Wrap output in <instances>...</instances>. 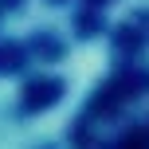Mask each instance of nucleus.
I'll list each match as a JSON object with an SVG mask.
<instances>
[{
  "instance_id": "f257e3e1",
  "label": "nucleus",
  "mask_w": 149,
  "mask_h": 149,
  "mask_svg": "<svg viewBox=\"0 0 149 149\" xmlns=\"http://www.w3.org/2000/svg\"><path fill=\"white\" fill-rule=\"evenodd\" d=\"M106 102H110L126 122H134V118L126 114V106H122L114 94H106ZM134 102H137V110L145 114V118H141V122H134V126H114V122H110V118H102V114L94 118V122H106V126L118 130V134L110 137V145H106V149H149V86H134Z\"/></svg>"
}]
</instances>
